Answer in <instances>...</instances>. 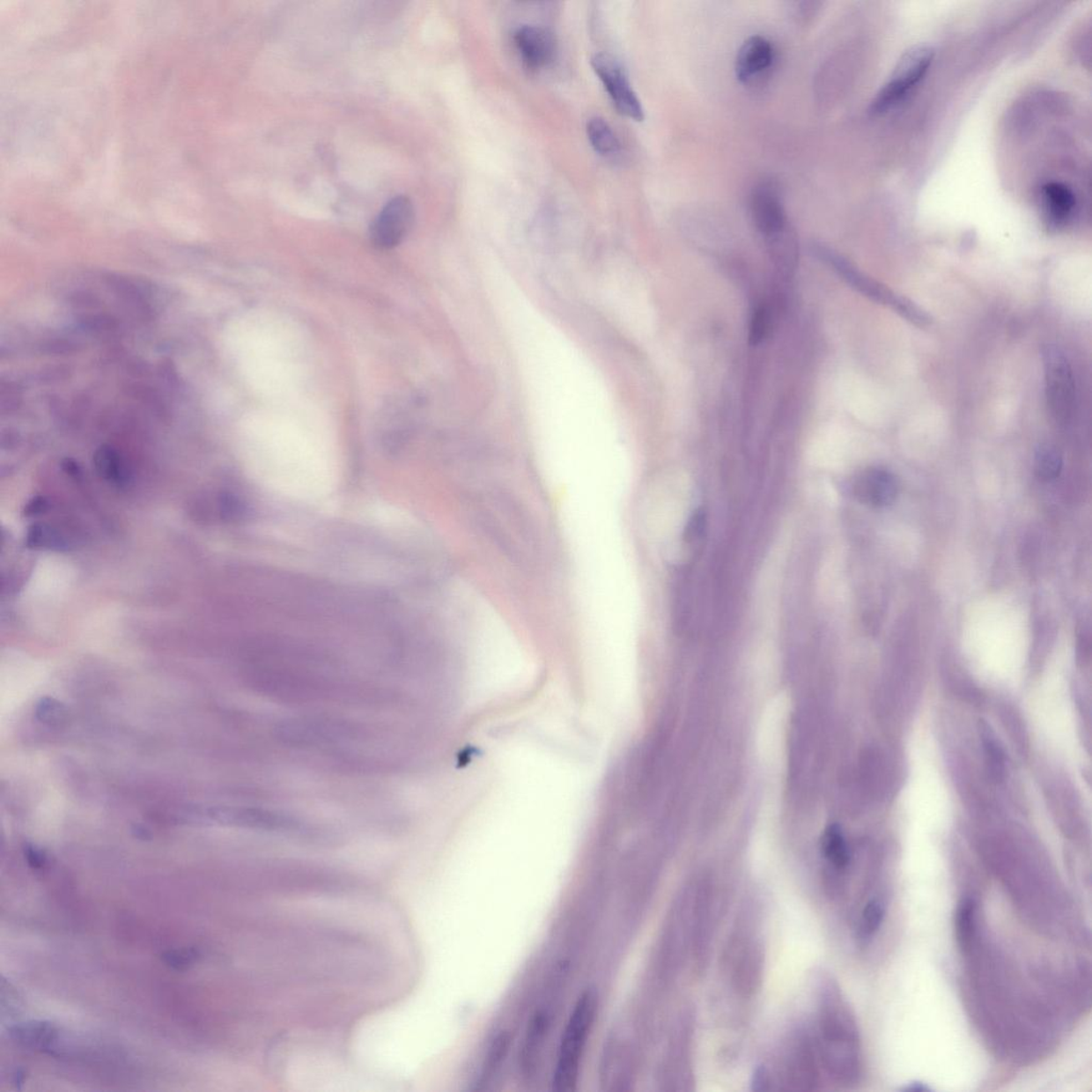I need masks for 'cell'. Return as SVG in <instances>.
I'll return each mask as SVG.
<instances>
[{
	"instance_id": "24",
	"label": "cell",
	"mask_w": 1092,
	"mask_h": 1092,
	"mask_svg": "<svg viewBox=\"0 0 1092 1092\" xmlns=\"http://www.w3.org/2000/svg\"><path fill=\"white\" fill-rule=\"evenodd\" d=\"M200 957L201 955L198 949L184 948L166 950L161 959L171 969L186 970L194 967L199 962Z\"/></svg>"
},
{
	"instance_id": "12",
	"label": "cell",
	"mask_w": 1092,
	"mask_h": 1092,
	"mask_svg": "<svg viewBox=\"0 0 1092 1092\" xmlns=\"http://www.w3.org/2000/svg\"><path fill=\"white\" fill-rule=\"evenodd\" d=\"M775 58L772 45L767 39L755 35L742 45L735 62L736 77L748 83L755 76L771 67Z\"/></svg>"
},
{
	"instance_id": "7",
	"label": "cell",
	"mask_w": 1092,
	"mask_h": 1092,
	"mask_svg": "<svg viewBox=\"0 0 1092 1092\" xmlns=\"http://www.w3.org/2000/svg\"><path fill=\"white\" fill-rule=\"evenodd\" d=\"M591 65L596 75L608 91L615 107L626 118L641 122L645 119L638 96L631 88L628 75L616 60L609 54H596L591 59Z\"/></svg>"
},
{
	"instance_id": "2",
	"label": "cell",
	"mask_w": 1092,
	"mask_h": 1092,
	"mask_svg": "<svg viewBox=\"0 0 1092 1092\" xmlns=\"http://www.w3.org/2000/svg\"><path fill=\"white\" fill-rule=\"evenodd\" d=\"M596 997L587 991L580 995L565 1026L556 1061L553 1088L559 1092L573 1091L578 1085L581 1059L595 1019Z\"/></svg>"
},
{
	"instance_id": "16",
	"label": "cell",
	"mask_w": 1092,
	"mask_h": 1092,
	"mask_svg": "<svg viewBox=\"0 0 1092 1092\" xmlns=\"http://www.w3.org/2000/svg\"><path fill=\"white\" fill-rule=\"evenodd\" d=\"M762 953L756 945L747 948L738 960L735 970L737 988L744 993H750L756 988L762 972Z\"/></svg>"
},
{
	"instance_id": "29",
	"label": "cell",
	"mask_w": 1092,
	"mask_h": 1092,
	"mask_svg": "<svg viewBox=\"0 0 1092 1092\" xmlns=\"http://www.w3.org/2000/svg\"><path fill=\"white\" fill-rule=\"evenodd\" d=\"M904 1090H909V1091H929V1090H930V1088H929V1087L925 1086L924 1084H921V1083H912V1084H910V1086H909V1087H907V1088H904Z\"/></svg>"
},
{
	"instance_id": "6",
	"label": "cell",
	"mask_w": 1092,
	"mask_h": 1092,
	"mask_svg": "<svg viewBox=\"0 0 1092 1092\" xmlns=\"http://www.w3.org/2000/svg\"><path fill=\"white\" fill-rule=\"evenodd\" d=\"M816 255L823 261L829 262L833 268H836V270L844 277V279L856 288L857 291L862 292V294L891 307L898 314L906 317L907 320L917 323L919 326H925L929 322L927 315L922 310H919L917 306L913 305L911 301L907 300L906 298L897 296L895 292L879 284L876 281L869 279V277L858 271L856 268H853L845 260H843L842 257L822 247H816Z\"/></svg>"
},
{
	"instance_id": "23",
	"label": "cell",
	"mask_w": 1092,
	"mask_h": 1092,
	"mask_svg": "<svg viewBox=\"0 0 1092 1092\" xmlns=\"http://www.w3.org/2000/svg\"><path fill=\"white\" fill-rule=\"evenodd\" d=\"M707 530V513L702 507L695 510L694 513L687 522L682 535L685 545L695 549L696 545L702 543Z\"/></svg>"
},
{
	"instance_id": "19",
	"label": "cell",
	"mask_w": 1092,
	"mask_h": 1092,
	"mask_svg": "<svg viewBox=\"0 0 1092 1092\" xmlns=\"http://www.w3.org/2000/svg\"><path fill=\"white\" fill-rule=\"evenodd\" d=\"M28 544L32 548L63 550L69 548L70 541L60 529L47 524H39L29 530Z\"/></svg>"
},
{
	"instance_id": "13",
	"label": "cell",
	"mask_w": 1092,
	"mask_h": 1092,
	"mask_svg": "<svg viewBox=\"0 0 1092 1092\" xmlns=\"http://www.w3.org/2000/svg\"><path fill=\"white\" fill-rule=\"evenodd\" d=\"M10 1038L21 1048L57 1054L59 1030L47 1021H30L13 1026L9 1030Z\"/></svg>"
},
{
	"instance_id": "1",
	"label": "cell",
	"mask_w": 1092,
	"mask_h": 1092,
	"mask_svg": "<svg viewBox=\"0 0 1092 1092\" xmlns=\"http://www.w3.org/2000/svg\"><path fill=\"white\" fill-rule=\"evenodd\" d=\"M819 1006L823 1059L837 1078L846 1079L856 1068L854 1043L856 1033L838 993L831 985H823Z\"/></svg>"
},
{
	"instance_id": "11",
	"label": "cell",
	"mask_w": 1092,
	"mask_h": 1092,
	"mask_svg": "<svg viewBox=\"0 0 1092 1092\" xmlns=\"http://www.w3.org/2000/svg\"><path fill=\"white\" fill-rule=\"evenodd\" d=\"M852 490L859 502L874 508H882L896 498L898 483L894 475L886 469L872 468L857 475Z\"/></svg>"
},
{
	"instance_id": "21",
	"label": "cell",
	"mask_w": 1092,
	"mask_h": 1092,
	"mask_svg": "<svg viewBox=\"0 0 1092 1092\" xmlns=\"http://www.w3.org/2000/svg\"><path fill=\"white\" fill-rule=\"evenodd\" d=\"M884 914H886V908L878 899H873L867 904L863 910L860 927H859V934L862 940H868L878 932L883 922Z\"/></svg>"
},
{
	"instance_id": "5",
	"label": "cell",
	"mask_w": 1092,
	"mask_h": 1092,
	"mask_svg": "<svg viewBox=\"0 0 1092 1092\" xmlns=\"http://www.w3.org/2000/svg\"><path fill=\"white\" fill-rule=\"evenodd\" d=\"M1046 403L1051 417L1059 424L1070 423L1075 410V382L1068 358L1059 348L1044 350Z\"/></svg>"
},
{
	"instance_id": "22",
	"label": "cell",
	"mask_w": 1092,
	"mask_h": 1092,
	"mask_svg": "<svg viewBox=\"0 0 1092 1092\" xmlns=\"http://www.w3.org/2000/svg\"><path fill=\"white\" fill-rule=\"evenodd\" d=\"M35 716L44 725L60 727L67 720V710L57 700L52 699V697H43L37 705Z\"/></svg>"
},
{
	"instance_id": "4",
	"label": "cell",
	"mask_w": 1092,
	"mask_h": 1092,
	"mask_svg": "<svg viewBox=\"0 0 1092 1092\" xmlns=\"http://www.w3.org/2000/svg\"><path fill=\"white\" fill-rule=\"evenodd\" d=\"M790 705L786 695H777L763 711L757 727V756L762 765L771 775H778L786 764Z\"/></svg>"
},
{
	"instance_id": "3",
	"label": "cell",
	"mask_w": 1092,
	"mask_h": 1092,
	"mask_svg": "<svg viewBox=\"0 0 1092 1092\" xmlns=\"http://www.w3.org/2000/svg\"><path fill=\"white\" fill-rule=\"evenodd\" d=\"M933 57L934 50L929 45H914L906 50L888 82L874 96L871 113L884 114L901 105L927 74Z\"/></svg>"
},
{
	"instance_id": "17",
	"label": "cell",
	"mask_w": 1092,
	"mask_h": 1092,
	"mask_svg": "<svg viewBox=\"0 0 1092 1092\" xmlns=\"http://www.w3.org/2000/svg\"><path fill=\"white\" fill-rule=\"evenodd\" d=\"M95 468L100 476L109 483L124 485L129 483V473L123 459L110 447H102L95 454Z\"/></svg>"
},
{
	"instance_id": "15",
	"label": "cell",
	"mask_w": 1092,
	"mask_h": 1092,
	"mask_svg": "<svg viewBox=\"0 0 1092 1092\" xmlns=\"http://www.w3.org/2000/svg\"><path fill=\"white\" fill-rule=\"evenodd\" d=\"M586 130L589 143L596 153L604 158H614L620 153V141L608 121L594 116L588 121Z\"/></svg>"
},
{
	"instance_id": "28",
	"label": "cell",
	"mask_w": 1092,
	"mask_h": 1092,
	"mask_svg": "<svg viewBox=\"0 0 1092 1092\" xmlns=\"http://www.w3.org/2000/svg\"><path fill=\"white\" fill-rule=\"evenodd\" d=\"M26 1078H27L26 1072H25L23 1069H19L17 1072H15L14 1084L17 1085L18 1089H19V1086L25 1083V1081H26Z\"/></svg>"
},
{
	"instance_id": "8",
	"label": "cell",
	"mask_w": 1092,
	"mask_h": 1092,
	"mask_svg": "<svg viewBox=\"0 0 1092 1092\" xmlns=\"http://www.w3.org/2000/svg\"><path fill=\"white\" fill-rule=\"evenodd\" d=\"M414 221L411 200L395 196L383 207L371 226V240L379 249H393L406 239Z\"/></svg>"
},
{
	"instance_id": "18",
	"label": "cell",
	"mask_w": 1092,
	"mask_h": 1092,
	"mask_svg": "<svg viewBox=\"0 0 1092 1092\" xmlns=\"http://www.w3.org/2000/svg\"><path fill=\"white\" fill-rule=\"evenodd\" d=\"M975 915H977V904L970 898H963L958 904L955 917L956 937H957L959 947L963 952H968L970 947H972L975 933Z\"/></svg>"
},
{
	"instance_id": "27",
	"label": "cell",
	"mask_w": 1092,
	"mask_h": 1092,
	"mask_svg": "<svg viewBox=\"0 0 1092 1092\" xmlns=\"http://www.w3.org/2000/svg\"><path fill=\"white\" fill-rule=\"evenodd\" d=\"M771 1085V1079L770 1072H768L765 1066H757V1068L755 1070V1074H753L752 1075V1081H751L752 1090H755V1091L770 1090Z\"/></svg>"
},
{
	"instance_id": "25",
	"label": "cell",
	"mask_w": 1092,
	"mask_h": 1092,
	"mask_svg": "<svg viewBox=\"0 0 1092 1092\" xmlns=\"http://www.w3.org/2000/svg\"><path fill=\"white\" fill-rule=\"evenodd\" d=\"M768 330V316L764 307L757 308L753 314L750 326V343L752 345H757L766 336Z\"/></svg>"
},
{
	"instance_id": "10",
	"label": "cell",
	"mask_w": 1092,
	"mask_h": 1092,
	"mask_svg": "<svg viewBox=\"0 0 1092 1092\" xmlns=\"http://www.w3.org/2000/svg\"><path fill=\"white\" fill-rule=\"evenodd\" d=\"M513 40L520 58L528 68L543 69L554 62L557 43L548 29L524 25L514 33Z\"/></svg>"
},
{
	"instance_id": "9",
	"label": "cell",
	"mask_w": 1092,
	"mask_h": 1092,
	"mask_svg": "<svg viewBox=\"0 0 1092 1092\" xmlns=\"http://www.w3.org/2000/svg\"><path fill=\"white\" fill-rule=\"evenodd\" d=\"M750 211L756 229L773 239L782 234L786 226V215L780 187L775 181L765 180L756 184L750 196Z\"/></svg>"
},
{
	"instance_id": "14",
	"label": "cell",
	"mask_w": 1092,
	"mask_h": 1092,
	"mask_svg": "<svg viewBox=\"0 0 1092 1092\" xmlns=\"http://www.w3.org/2000/svg\"><path fill=\"white\" fill-rule=\"evenodd\" d=\"M1041 203L1049 224L1059 226L1069 220L1075 210L1076 199L1068 186L1050 181L1041 189Z\"/></svg>"
},
{
	"instance_id": "26",
	"label": "cell",
	"mask_w": 1092,
	"mask_h": 1092,
	"mask_svg": "<svg viewBox=\"0 0 1092 1092\" xmlns=\"http://www.w3.org/2000/svg\"><path fill=\"white\" fill-rule=\"evenodd\" d=\"M24 854L28 866L34 869V871H42L47 867L48 857L41 848H38L33 845V844H28V845L25 846Z\"/></svg>"
},
{
	"instance_id": "20",
	"label": "cell",
	"mask_w": 1092,
	"mask_h": 1092,
	"mask_svg": "<svg viewBox=\"0 0 1092 1092\" xmlns=\"http://www.w3.org/2000/svg\"><path fill=\"white\" fill-rule=\"evenodd\" d=\"M1035 469L1038 477L1044 482H1051L1059 478L1063 469V459L1055 448L1041 446L1036 454Z\"/></svg>"
}]
</instances>
